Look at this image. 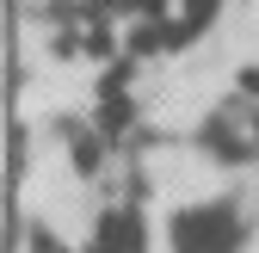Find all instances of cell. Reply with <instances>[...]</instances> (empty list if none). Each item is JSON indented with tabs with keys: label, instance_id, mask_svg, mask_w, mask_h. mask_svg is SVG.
<instances>
[{
	"label": "cell",
	"instance_id": "cell-3",
	"mask_svg": "<svg viewBox=\"0 0 259 253\" xmlns=\"http://www.w3.org/2000/svg\"><path fill=\"white\" fill-rule=\"evenodd\" d=\"M87 253H148L142 223H136L130 210H105L99 229H93V241H87Z\"/></svg>",
	"mask_w": 259,
	"mask_h": 253
},
{
	"label": "cell",
	"instance_id": "cell-4",
	"mask_svg": "<svg viewBox=\"0 0 259 253\" xmlns=\"http://www.w3.org/2000/svg\"><path fill=\"white\" fill-rule=\"evenodd\" d=\"M25 253H74V247L62 241L56 229H31V235H25Z\"/></svg>",
	"mask_w": 259,
	"mask_h": 253
},
{
	"label": "cell",
	"instance_id": "cell-2",
	"mask_svg": "<svg viewBox=\"0 0 259 253\" xmlns=\"http://www.w3.org/2000/svg\"><path fill=\"white\" fill-rule=\"evenodd\" d=\"M198 142H204L210 161H222V167H247V161H259V99H253V93L222 99V105L204 117Z\"/></svg>",
	"mask_w": 259,
	"mask_h": 253
},
{
	"label": "cell",
	"instance_id": "cell-1",
	"mask_svg": "<svg viewBox=\"0 0 259 253\" xmlns=\"http://www.w3.org/2000/svg\"><path fill=\"white\" fill-rule=\"evenodd\" d=\"M247 247V216L222 198L179 204L167 216V253H241Z\"/></svg>",
	"mask_w": 259,
	"mask_h": 253
},
{
	"label": "cell",
	"instance_id": "cell-5",
	"mask_svg": "<svg viewBox=\"0 0 259 253\" xmlns=\"http://www.w3.org/2000/svg\"><path fill=\"white\" fill-rule=\"evenodd\" d=\"M68 148H74V167H99V142H93V136H68Z\"/></svg>",
	"mask_w": 259,
	"mask_h": 253
}]
</instances>
